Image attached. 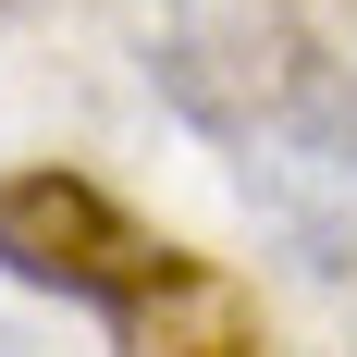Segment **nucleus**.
I'll list each match as a JSON object with an SVG mask.
<instances>
[{"mask_svg":"<svg viewBox=\"0 0 357 357\" xmlns=\"http://www.w3.org/2000/svg\"><path fill=\"white\" fill-rule=\"evenodd\" d=\"M148 74L234 160L247 210L308 271L357 284V37L284 0H185L148 37Z\"/></svg>","mask_w":357,"mask_h":357,"instance_id":"f257e3e1","label":"nucleus"},{"mask_svg":"<svg viewBox=\"0 0 357 357\" xmlns=\"http://www.w3.org/2000/svg\"><path fill=\"white\" fill-rule=\"evenodd\" d=\"M111 333H123V357H271L259 345V296L222 271V259H160V284H136L123 308H111Z\"/></svg>","mask_w":357,"mask_h":357,"instance_id":"7ed1b4c3","label":"nucleus"},{"mask_svg":"<svg viewBox=\"0 0 357 357\" xmlns=\"http://www.w3.org/2000/svg\"><path fill=\"white\" fill-rule=\"evenodd\" d=\"M160 234H148L111 185L37 160V173H0V271L37 296H86V308H123L136 284H160Z\"/></svg>","mask_w":357,"mask_h":357,"instance_id":"f03ea898","label":"nucleus"},{"mask_svg":"<svg viewBox=\"0 0 357 357\" xmlns=\"http://www.w3.org/2000/svg\"><path fill=\"white\" fill-rule=\"evenodd\" d=\"M0 357H25V333H13V321H0Z\"/></svg>","mask_w":357,"mask_h":357,"instance_id":"20e7f679","label":"nucleus"}]
</instances>
